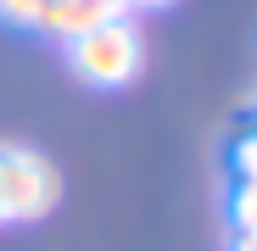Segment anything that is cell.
<instances>
[{
    "label": "cell",
    "mask_w": 257,
    "mask_h": 251,
    "mask_svg": "<svg viewBox=\"0 0 257 251\" xmlns=\"http://www.w3.org/2000/svg\"><path fill=\"white\" fill-rule=\"evenodd\" d=\"M0 223H6V195H0Z\"/></svg>",
    "instance_id": "9"
},
{
    "label": "cell",
    "mask_w": 257,
    "mask_h": 251,
    "mask_svg": "<svg viewBox=\"0 0 257 251\" xmlns=\"http://www.w3.org/2000/svg\"><path fill=\"white\" fill-rule=\"evenodd\" d=\"M0 195H6V223H34L62 201V173L51 156L28 145H0Z\"/></svg>",
    "instance_id": "2"
},
{
    "label": "cell",
    "mask_w": 257,
    "mask_h": 251,
    "mask_svg": "<svg viewBox=\"0 0 257 251\" xmlns=\"http://www.w3.org/2000/svg\"><path fill=\"white\" fill-rule=\"evenodd\" d=\"M229 223H235V234H257V179H235Z\"/></svg>",
    "instance_id": "4"
},
{
    "label": "cell",
    "mask_w": 257,
    "mask_h": 251,
    "mask_svg": "<svg viewBox=\"0 0 257 251\" xmlns=\"http://www.w3.org/2000/svg\"><path fill=\"white\" fill-rule=\"evenodd\" d=\"M140 62H146V39L128 23V12L90 28V34H78V39H67V67L90 90H123V84H135Z\"/></svg>",
    "instance_id": "1"
},
{
    "label": "cell",
    "mask_w": 257,
    "mask_h": 251,
    "mask_svg": "<svg viewBox=\"0 0 257 251\" xmlns=\"http://www.w3.org/2000/svg\"><path fill=\"white\" fill-rule=\"evenodd\" d=\"M229 251H257V234H235V245Z\"/></svg>",
    "instance_id": "8"
},
{
    "label": "cell",
    "mask_w": 257,
    "mask_h": 251,
    "mask_svg": "<svg viewBox=\"0 0 257 251\" xmlns=\"http://www.w3.org/2000/svg\"><path fill=\"white\" fill-rule=\"evenodd\" d=\"M235 173L240 179H257V134H240L235 140Z\"/></svg>",
    "instance_id": "5"
},
{
    "label": "cell",
    "mask_w": 257,
    "mask_h": 251,
    "mask_svg": "<svg viewBox=\"0 0 257 251\" xmlns=\"http://www.w3.org/2000/svg\"><path fill=\"white\" fill-rule=\"evenodd\" d=\"M112 17H123L117 0H45L39 17H34V28L67 45V39L90 34V28H101V23H112Z\"/></svg>",
    "instance_id": "3"
},
{
    "label": "cell",
    "mask_w": 257,
    "mask_h": 251,
    "mask_svg": "<svg viewBox=\"0 0 257 251\" xmlns=\"http://www.w3.org/2000/svg\"><path fill=\"white\" fill-rule=\"evenodd\" d=\"M123 12H162V6H174V0H117Z\"/></svg>",
    "instance_id": "7"
},
{
    "label": "cell",
    "mask_w": 257,
    "mask_h": 251,
    "mask_svg": "<svg viewBox=\"0 0 257 251\" xmlns=\"http://www.w3.org/2000/svg\"><path fill=\"white\" fill-rule=\"evenodd\" d=\"M39 6H45V0H0V17H6V23H23V28H34Z\"/></svg>",
    "instance_id": "6"
}]
</instances>
